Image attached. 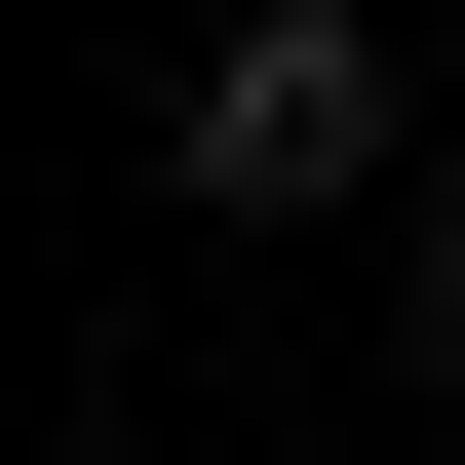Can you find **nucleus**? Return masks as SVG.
Segmentation results:
<instances>
[{"instance_id":"nucleus-1","label":"nucleus","mask_w":465,"mask_h":465,"mask_svg":"<svg viewBox=\"0 0 465 465\" xmlns=\"http://www.w3.org/2000/svg\"><path fill=\"white\" fill-rule=\"evenodd\" d=\"M155 155H194L232 232H272V194H388V39H349V0H232V39H194V116H155Z\"/></svg>"}]
</instances>
